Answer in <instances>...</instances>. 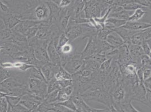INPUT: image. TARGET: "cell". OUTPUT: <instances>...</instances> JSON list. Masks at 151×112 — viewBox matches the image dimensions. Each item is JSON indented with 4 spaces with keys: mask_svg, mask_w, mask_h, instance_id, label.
I'll list each match as a JSON object with an SVG mask.
<instances>
[{
    "mask_svg": "<svg viewBox=\"0 0 151 112\" xmlns=\"http://www.w3.org/2000/svg\"><path fill=\"white\" fill-rule=\"evenodd\" d=\"M83 100L96 101L101 103L107 108L112 106V99L111 94L104 89L103 85H95L81 95Z\"/></svg>",
    "mask_w": 151,
    "mask_h": 112,
    "instance_id": "obj_1",
    "label": "cell"
},
{
    "mask_svg": "<svg viewBox=\"0 0 151 112\" xmlns=\"http://www.w3.org/2000/svg\"><path fill=\"white\" fill-rule=\"evenodd\" d=\"M84 61L81 53L74 52L72 53L67 60L61 65L67 71L72 75L80 69L83 65Z\"/></svg>",
    "mask_w": 151,
    "mask_h": 112,
    "instance_id": "obj_2",
    "label": "cell"
},
{
    "mask_svg": "<svg viewBox=\"0 0 151 112\" xmlns=\"http://www.w3.org/2000/svg\"><path fill=\"white\" fill-rule=\"evenodd\" d=\"M100 52V40L97 37V34L88 38V40L81 53L82 58L85 60Z\"/></svg>",
    "mask_w": 151,
    "mask_h": 112,
    "instance_id": "obj_3",
    "label": "cell"
},
{
    "mask_svg": "<svg viewBox=\"0 0 151 112\" xmlns=\"http://www.w3.org/2000/svg\"><path fill=\"white\" fill-rule=\"evenodd\" d=\"M28 87L32 93L44 99L47 94V83L37 79H29Z\"/></svg>",
    "mask_w": 151,
    "mask_h": 112,
    "instance_id": "obj_4",
    "label": "cell"
},
{
    "mask_svg": "<svg viewBox=\"0 0 151 112\" xmlns=\"http://www.w3.org/2000/svg\"><path fill=\"white\" fill-rule=\"evenodd\" d=\"M111 95L112 99V104H124L129 103L126 90L122 84V81L114 88Z\"/></svg>",
    "mask_w": 151,
    "mask_h": 112,
    "instance_id": "obj_5",
    "label": "cell"
},
{
    "mask_svg": "<svg viewBox=\"0 0 151 112\" xmlns=\"http://www.w3.org/2000/svg\"><path fill=\"white\" fill-rule=\"evenodd\" d=\"M117 48L118 50V55L116 61L119 66L126 65L132 61V58L127 45L124 44Z\"/></svg>",
    "mask_w": 151,
    "mask_h": 112,
    "instance_id": "obj_6",
    "label": "cell"
},
{
    "mask_svg": "<svg viewBox=\"0 0 151 112\" xmlns=\"http://www.w3.org/2000/svg\"><path fill=\"white\" fill-rule=\"evenodd\" d=\"M35 16L37 21H44L50 16V11L47 4L41 3L35 9Z\"/></svg>",
    "mask_w": 151,
    "mask_h": 112,
    "instance_id": "obj_7",
    "label": "cell"
},
{
    "mask_svg": "<svg viewBox=\"0 0 151 112\" xmlns=\"http://www.w3.org/2000/svg\"><path fill=\"white\" fill-rule=\"evenodd\" d=\"M47 52L51 62L61 65L60 56L55 46L53 39H51L47 47Z\"/></svg>",
    "mask_w": 151,
    "mask_h": 112,
    "instance_id": "obj_8",
    "label": "cell"
},
{
    "mask_svg": "<svg viewBox=\"0 0 151 112\" xmlns=\"http://www.w3.org/2000/svg\"><path fill=\"white\" fill-rule=\"evenodd\" d=\"M123 28L132 30V31H140L143 30L150 27H151V23L143 21H127Z\"/></svg>",
    "mask_w": 151,
    "mask_h": 112,
    "instance_id": "obj_9",
    "label": "cell"
},
{
    "mask_svg": "<svg viewBox=\"0 0 151 112\" xmlns=\"http://www.w3.org/2000/svg\"><path fill=\"white\" fill-rule=\"evenodd\" d=\"M33 49L35 57L38 61L43 63L50 62L47 52V48H45L42 46H37Z\"/></svg>",
    "mask_w": 151,
    "mask_h": 112,
    "instance_id": "obj_10",
    "label": "cell"
},
{
    "mask_svg": "<svg viewBox=\"0 0 151 112\" xmlns=\"http://www.w3.org/2000/svg\"><path fill=\"white\" fill-rule=\"evenodd\" d=\"M114 31L116 32L122 39L124 42V44L126 45L131 43L130 38L135 32V31H132L125 29L122 26L118 28H115L114 29Z\"/></svg>",
    "mask_w": 151,
    "mask_h": 112,
    "instance_id": "obj_11",
    "label": "cell"
},
{
    "mask_svg": "<svg viewBox=\"0 0 151 112\" xmlns=\"http://www.w3.org/2000/svg\"><path fill=\"white\" fill-rule=\"evenodd\" d=\"M1 85L3 89V91L5 93H9V90H10L11 89H12L13 88H15V87L21 86L23 85L22 84H21L20 82H18L17 80H15V79L10 77L3 81L1 84Z\"/></svg>",
    "mask_w": 151,
    "mask_h": 112,
    "instance_id": "obj_12",
    "label": "cell"
},
{
    "mask_svg": "<svg viewBox=\"0 0 151 112\" xmlns=\"http://www.w3.org/2000/svg\"><path fill=\"white\" fill-rule=\"evenodd\" d=\"M3 19L7 29L12 30L22 21L18 16L14 15L12 13L6 14L4 16Z\"/></svg>",
    "mask_w": 151,
    "mask_h": 112,
    "instance_id": "obj_13",
    "label": "cell"
},
{
    "mask_svg": "<svg viewBox=\"0 0 151 112\" xmlns=\"http://www.w3.org/2000/svg\"><path fill=\"white\" fill-rule=\"evenodd\" d=\"M106 42L115 48H118L124 44L122 39L114 31L112 32L108 35Z\"/></svg>",
    "mask_w": 151,
    "mask_h": 112,
    "instance_id": "obj_14",
    "label": "cell"
},
{
    "mask_svg": "<svg viewBox=\"0 0 151 112\" xmlns=\"http://www.w3.org/2000/svg\"><path fill=\"white\" fill-rule=\"evenodd\" d=\"M143 31V30L135 31L130 38L131 43L140 46L142 45V44L145 40Z\"/></svg>",
    "mask_w": 151,
    "mask_h": 112,
    "instance_id": "obj_15",
    "label": "cell"
},
{
    "mask_svg": "<svg viewBox=\"0 0 151 112\" xmlns=\"http://www.w3.org/2000/svg\"><path fill=\"white\" fill-rule=\"evenodd\" d=\"M29 78L30 79H37L45 81L47 83L45 78L44 76L42 74L41 70L40 68L36 67H32L29 69Z\"/></svg>",
    "mask_w": 151,
    "mask_h": 112,
    "instance_id": "obj_16",
    "label": "cell"
},
{
    "mask_svg": "<svg viewBox=\"0 0 151 112\" xmlns=\"http://www.w3.org/2000/svg\"><path fill=\"white\" fill-rule=\"evenodd\" d=\"M83 66L93 72L99 71L100 68V65L91 58L85 60L84 61Z\"/></svg>",
    "mask_w": 151,
    "mask_h": 112,
    "instance_id": "obj_17",
    "label": "cell"
},
{
    "mask_svg": "<svg viewBox=\"0 0 151 112\" xmlns=\"http://www.w3.org/2000/svg\"><path fill=\"white\" fill-rule=\"evenodd\" d=\"M54 77L58 81L62 80H71L72 75L69 74L68 71H67L65 69L61 66L60 69L56 72L54 75Z\"/></svg>",
    "mask_w": 151,
    "mask_h": 112,
    "instance_id": "obj_18",
    "label": "cell"
},
{
    "mask_svg": "<svg viewBox=\"0 0 151 112\" xmlns=\"http://www.w3.org/2000/svg\"><path fill=\"white\" fill-rule=\"evenodd\" d=\"M147 12L143 10V8H139L134 11V12L130 16L127 21H138L142 19Z\"/></svg>",
    "mask_w": 151,
    "mask_h": 112,
    "instance_id": "obj_19",
    "label": "cell"
},
{
    "mask_svg": "<svg viewBox=\"0 0 151 112\" xmlns=\"http://www.w3.org/2000/svg\"><path fill=\"white\" fill-rule=\"evenodd\" d=\"M132 15L130 11H126L125 10H123L117 13H110L109 15V18H114L116 19H121V20H124L127 21L130 16Z\"/></svg>",
    "mask_w": 151,
    "mask_h": 112,
    "instance_id": "obj_20",
    "label": "cell"
},
{
    "mask_svg": "<svg viewBox=\"0 0 151 112\" xmlns=\"http://www.w3.org/2000/svg\"><path fill=\"white\" fill-rule=\"evenodd\" d=\"M69 42V39L65 35V32H64V31L62 32L59 35V37L58 38L57 45H55V47L57 48V50L58 51V52L62 47H63L64 45H65L66 44L68 43Z\"/></svg>",
    "mask_w": 151,
    "mask_h": 112,
    "instance_id": "obj_21",
    "label": "cell"
},
{
    "mask_svg": "<svg viewBox=\"0 0 151 112\" xmlns=\"http://www.w3.org/2000/svg\"><path fill=\"white\" fill-rule=\"evenodd\" d=\"M60 89L61 87L59 85L58 81L54 77L47 82V94L50 93L55 90Z\"/></svg>",
    "mask_w": 151,
    "mask_h": 112,
    "instance_id": "obj_22",
    "label": "cell"
},
{
    "mask_svg": "<svg viewBox=\"0 0 151 112\" xmlns=\"http://www.w3.org/2000/svg\"><path fill=\"white\" fill-rule=\"evenodd\" d=\"M59 90H57L51 92L50 93L47 94L43 101L49 104L56 103Z\"/></svg>",
    "mask_w": 151,
    "mask_h": 112,
    "instance_id": "obj_23",
    "label": "cell"
},
{
    "mask_svg": "<svg viewBox=\"0 0 151 112\" xmlns=\"http://www.w3.org/2000/svg\"><path fill=\"white\" fill-rule=\"evenodd\" d=\"M113 31H114L113 30L110 29L106 27H104L100 30L99 31H98L97 37L101 40L106 41L108 35Z\"/></svg>",
    "mask_w": 151,
    "mask_h": 112,
    "instance_id": "obj_24",
    "label": "cell"
},
{
    "mask_svg": "<svg viewBox=\"0 0 151 112\" xmlns=\"http://www.w3.org/2000/svg\"><path fill=\"white\" fill-rule=\"evenodd\" d=\"M107 21L111 23L114 29L122 27V26L125 25L127 22L126 20L116 19L114 18H108V19H107Z\"/></svg>",
    "mask_w": 151,
    "mask_h": 112,
    "instance_id": "obj_25",
    "label": "cell"
},
{
    "mask_svg": "<svg viewBox=\"0 0 151 112\" xmlns=\"http://www.w3.org/2000/svg\"><path fill=\"white\" fill-rule=\"evenodd\" d=\"M40 25H35L34 26H32L25 31L24 34L26 36V37L27 38L28 40H29L32 38L36 37V35L37 33L38 30L39 29Z\"/></svg>",
    "mask_w": 151,
    "mask_h": 112,
    "instance_id": "obj_26",
    "label": "cell"
},
{
    "mask_svg": "<svg viewBox=\"0 0 151 112\" xmlns=\"http://www.w3.org/2000/svg\"><path fill=\"white\" fill-rule=\"evenodd\" d=\"M141 68L143 69H151V59L149 56L143 55L141 57Z\"/></svg>",
    "mask_w": 151,
    "mask_h": 112,
    "instance_id": "obj_27",
    "label": "cell"
},
{
    "mask_svg": "<svg viewBox=\"0 0 151 112\" xmlns=\"http://www.w3.org/2000/svg\"><path fill=\"white\" fill-rule=\"evenodd\" d=\"M122 7L124 9V10H125L126 11H135V10L138 9L139 8L145 9L144 7L141 6L140 5H139V4L135 2H133V1L126 4L125 5H123Z\"/></svg>",
    "mask_w": 151,
    "mask_h": 112,
    "instance_id": "obj_28",
    "label": "cell"
},
{
    "mask_svg": "<svg viewBox=\"0 0 151 112\" xmlns=\"http://www.w3.org/2000/svg\"><path fill=\"white\" fill-rule=\"evenodd\" d=\"M8 104L11 106H16L19 104L21 100V96H13V95H7L5 97Z\"/></svg>",
    "mask_w": 151,
    "mask_h": 112,
    "instance_id": "obj_29",
    "label": "cell"
},
{
    "mask_svg": "<svg viewBox=\"0 0 151 112\" xmlns=\"http://www.w3.org/2000/svg\"><path fill=\"white\" fill-rule=\"evenodd\" d=\"M114 58V57H109L106 61H104L100 65L99 71H102V72L108 71L111 66V64H112Z\"/></svg>",
    "mask_w": 151,
    "mask_h": 112,
    "instance_id": "obj_30",
    "label": "cell"
},
{
    "mask_svg": "<svg viewBox=\"0 0 151 112\" xmlns=\"http://www.w3.org/2000/svg\"><path fill=\"white\" fill-rule=\"evenodd\" d=\"M57 104H59L60 105L64 106L65 107H67V108L69 109L70 110L72 111H75V112L77 107L76 106L75 103L73 102V100L72 99L71 97H70L69 99L63 101V102H60V103H56Z\"/></svg>",
    "mask_w": 151,
    "mask_h": 112,
    "instance_id": "obj_31",
    "label": "cell"
},
{
    "mask_svg": "<svg viewBox=\"0 0 151 112\" xmlns=\"http://www.w3.org/2000/svg\"><path fill=\"white\" fill-rule=\"evenodd\" d=\"M52 112H72V111L70 110L64 106L60 105L57 103H52V108L51 110Z\"/></svg>",
    "mask_w": 151,
    "mask_h": 112,
    "instance_id": "obj_32",
    "label": "cell"
},
{
    "mask_svg": "<svg viewBox=\"0 0 151 112\" xmlns=\"http://www.w3.org/2000/svg\"><path fill=\"white\" fill-rule=\"evenodd\" d=\"M13 33L12 30L5 28L0 31V39L5 40L9 39Z\"/></svg>",
    "mask_w": 151,
    "mask_h": 112,
    "instance_id": "obj_33",
    "label": "cell"
},
{
    "mask_svg": "<svg viewBox=\"0 0 151 112\" xmlns=\"http://www.w3.org/2000/svg\"><path fill=\"white\" fill-rule=\"evenodd\" d=\"M72 46L70 44H66L59 51V55H69L72 53Z\"/></svg>",
    "mask_w": 151,
    "mask_h": 112,
    "instance_id": "obj_34",
    "label": "cell"
},
{
    "mask_svg": "<svg viewBox=\"0 0 151 112\" xmlns=\"http://www.w3.org/2000/svg\"><path fill=\"white\" fill-rule=\"evenodd\" d=\"M108 58H109L108 57L101 55V54H96V55L91 56L90 58L94 60L95 61H96V62L99 63L101 65L102 63L104 61H106Z\"/></svg>",
    "mask_w": 151,
    "mask_h": 112,
    "instance_id": "obj_35",
    "label": "cell"
},
{
    "mask_svg": "<svg viewBox=\"0 0 151 112\" xmlns=\"http://www.w3.org/2000/svg\"><path fill=\"white\" fill-rule=\"evenodd\" d=\"M121 106L125 112H140L133 106L132 102L121 104Z\"/></svg>",
    "mask_w": 151,
    "mask_h": 112,
    "instance_id": "obj_36",
    "label": "cell"
},
{
    "mask_svg": "<svg viewBox=\"0 0 151 112\" xmlns=\"http://www.w3.org/2000/svg\"><path fill=\"white\" fill-rule=\"evenodd\" d=\"M70 97V96H69L68 95H67L63 91L62 89H60L59 91V93H58L56 103H60V102L65 101L69 99Z\"/></svg>",
    "mask_w": 151,
    "mask_h": 112,
    "instance_id": "obj_37",
    "label": "cell"
},
{
    "mask_svg": "<svg viewBox=\"0 0 151 112\" xmlns=\"http://www.w3.org/2000/svg\"><path fill=\"white\" fill-rule=\"evenodd\" d=\"M13 112H31L25 106L19 103L16 106H11Z\"/></svg>",
    "mask_w": 151,
    "mask_h": 112,
    "instance_id": "obj_38",
    "label": "cell"
},
{
    "mask_svg": "<svg viewBox=\"0 0 151 112\" xmlns=\"http://www.w3.org/2000/svg\"><path fill=\"white\" fill-rule=\"evenodd\" d=\"M9 104L5 98L0 99V112H7Z\"/></svg>",
    "mask_w": 151,
    "mask_h": 112,
    "instance_id": "obj_39",
    "label": "cell"
},
{
    "mask_svg": "<svg viewBox=\"0 0 151 112\" xmlns=\"http://www.w3.org/2000/svg\"><path fill=\"white\" fill-rule=\"evenodd\" d=\"M58 82L60 86L61 87V89L73 85V80H72V79H71V80H59V81H58Z\"/></svg>",
    "mask_w": 151,
    "mask_h": 112,
    "instance_id": "obj_40",
    "label": "cell"
},
{
    "mask_svg": "<svg viewBox=\"0 0 151 112\" xmlns=\"http://www.w3.org/2000/svg\"><path fill=\"white\" fill-rule=\"evenodd\" d=\"M74 2L72 0H61L59 6L60 8H66L69 7L70 5L73 4Z\"/></svg>",
    "mask_w": 151,
    "mask_h": 112,
    "instance_id": "obj_41",
    "label": "cell"
},
{
    "mask_svg": "<svg viewBox=\"0 0 151 112\" xmlns=\"http://www.w3.org/2000/svg\"><path fill=\"white\" fill-rule=\"evenodd\" d=\"M142 48V50H143V52H144V54L146 55L147 56H149L150 55V53L151 52V49L149 47L148 44L146 42V40H145V42H143V43L141 45Z\"/></svg>",
    "mask_w": 151,
    "mask_h": 112,
    "instance_id": "obj_42",
    "label": "cell"
},
{
    "mask_svg": "<svg viewBox=\"0 0 151 112\" xmlns=\"http://www.w3.org/2000/svg\"><path fill=\"white\" fill-rule=\"evenodd\" d=\"M63 90V91L67 95H68L69 96H70L73 93V91H74V86L73 85L69 86H67V87H65V88H63L62 89Z\"/></svg>",
    "mask_w": 151,
    "mask_h": 112,
    "instance_id": "obj_43",
    "label": "cell"
},
{
    "mask_svg": "<svg viewBox=\"0 0 151 112\" xmlns=\"http://www.w3.org/2000/svg\"><path fill=\"white\" fill-rule=\"evenodd\" d=\"M151 77V69H144L143 71V82L149 79Z\"/></svg>",
    "mask_w": 151,
    "mask_h": 112,
    "instance_id": "obj_44",
    "label": "cell"
},
{
    "mask_svg": "<svg viewBox=\"0 0 151 112\" xmlns=\"http://www.w3.org/2000/svg\"><path fill=\"white\" fill-rule=\"evenodd\" d=\"M143 35L145 40H147L150 38H151V27H150L145 30H143Z\"/></svg>",
    "mask_w": 151,
    "mask_h": 112,
    "instance_id": "obj_45",
    "label": "cell"
},
{
    "mask_svg": "<svg viewBox=\"0 0 151 112\" xmlns=\"http://www.w3.org/2000/svg\"><path fill=\"white\" fill-rule=\"evenodd\" d=\"M32 67H33V66H32V65L29 64V63L23 62L21 67L19 68V69L21 70V71H25L27 70H29Z\"/></svg>",
    "mask_w": 151,
    "mask_h": 112,
    "instance_id": "obj_46",
    "label": "cell"
},
{
    "mask_svg": "<svg viewBox=\"0 0 151 112\" xmlns=\"http://www.w3.org/2000/svg\"><path fill=\"white\" fill-rule=\"evenodd\" d=\"M1 66L3 67L4 69H9L14 68L13 66V63L10 62H5L4 63H1Z\"/></svg>",
    "mask_w": 151,
    "mask_h": 112,
    "instance_id": "obj_47",
    "label": "cell"
},
{
    "mask_svg": "<svg viewBox=\"0 0 151 112\" xmlns=\"http://www.w3.org/2000/svg\"><path fill=\"white\" fill-rule=\"evenodd\" d=\"M146 98L148 103L149 107L151 108V91L146 89Z\"/></svg>",
    "mask_w": 151,
    "mask_h": 112,
    "instance_id": "obj_48",
    "label": "cell"
},
{
    "mask_svg": "<svg viewBox=\"0 0 151 112\" xmlns=\"http://www.w3.org/2000/svg\"><path fill=\"white\" fill-rule=\"evenodd\" d=\"M143 84H144V85L146 89L151 91V77L149 79L144 81Z\"/></svg>",
    "mask_w": 151,
    "mask_h": 112,
    "instance_id": "obj_49",
    "label": "cell"
},
{
    "mask_svg": "<svg viewBox=\"0 0 151 112\" xmlns=\"http://www.w3.org/2000/svg\"><path fill=\"white\" fill-rule=\"evenodd\" d=\"M93 111L94 112H112L111 109L109 108L103 109H96V108H93Z\"/></svg>",
    "mask_w": 151,
    "mask_h": 112,
    "instance_id": "obj_50",
    "label": "cell"
},
{
    "mask_svg": "<svg viewBox=\"0 0 151 112\" xmlns=\"http://www.w3.org/2000/svg\"><path fill=\"white\" fill-rule=\"evenodd\" d=\"M7 95H10V94L9 93H5L4 91H0V99L5 98Z\"/></svg>",
    "mask_w": 151,
    "mask_h": 112,
    "instance_id": "obj_51",
    "label": "cell"
},
{
    "mask_svg": "<svg viewBox=\"0 0 151 112\" xmlns=\"http://www.w3.org/2000/svg\"><path fill=\"white\" fill-rule=\"evenodd\" d=\"M146 42H147V43L148 44L149 47L150 48L151 50V38H150V39L146 40Z\"/></svg>",
    "mask_w": 151,
    "mask_h": 112,
    "instance_id": "obj_52",
    "label": "cell"
},
{
    "mask_svg": "<svg viewBox=\"0 0 151 112\" xmlns=\"http://www.w3.org/2000/svg\"><path fill=\"white\" fill-rule=\"evenodd\" d=\"M75 112H83V111L82 108H79V107H77V109L76 110Z\"/></svg>",
    "mask_w": 151,
    "mask_h": 112,
    "instance_id": "obj_53",
    "label": "cell"
},
{
    "mask_svg": "<svg viewBox=\"0 0 151 112\" xmlns=\"http://www.w3.org/2000/svg\"><path fill=\"white\" fill-rule=\"evenodd\" d=\"M7 112H13L11 106H9H9H8V109H7Z\"/></svg>",
    "mask_w": 151,
    "mask_h": 112,
    "instance_id": "obj_54",
    "label": "cell"
},
{
    "mask_svg": "<svg viewBox=\"0 0 151 112\" xmlns=\"http://www.w3.org/2000/svg\"><path fill=\"white\" fill-rule=\"evenodd\" d=\"M31 112H38L37 111H36V110H35V111H32Z\"/></svg>",
    "mask_w": 151,
    "mask_h": 112,
    "instance_id": "obj_55",
    "label": "cell"
},
{
    "mask_svg": "<svg viewBox=\"0 0 151 112\" xmlns=\"http://www.w3.org/2000/svg\"><path fill=\"white\" fill-rule=\"evenodd\" d=\"M149 57H150V58L151 59V52H150V55H149Z\"/></svg>",
    "mask_w": 151,
    "mask_h": 112,
    "instance_id": "obj_56",
    "label": "cell"
},
{
    "mask_svg": "<svg viewBox=\"0 0 151 112\" xmlns=\"http://www.w3.org/2000/svg\"><path fill=\"white\" fill-rule=\"evenodd\" d=\"M2 49V47H0V52H1V50Z\"/></svg>",
    "mask_w": 151,
    "mask_h": 112,
    "instance_id": "obj_57",
    "label": "cell"
},
{
    "mask_svg": "<svg viewBox=\"0 0 151 112\" xmlns=\"http://www.w3.org/2000/svg\"><path fill=\"white\" fill-rule=\"evenodd\" d=\"M1 61H0V66H1Z\"/></svg>",
    "mask_w": 151,
    "mask_h": 112,
    "instance_id": "obj_58",
    "label": "cell"
},
{
    "mask_svg": "<svg viewBox=\"0 0 151 112\" xmlns=\"http://www.w3.org/2000/svg\"><path fill=\"white\" fill-rule=\"evenodd\" d=\"M72 1H73V2L75 1V0H72Z\"/></svg>",
    "mask_w": 151,
    "mask_h": 112,
    "instance_id": "obj_59",
    "label": "cell"
}]
</instances>
